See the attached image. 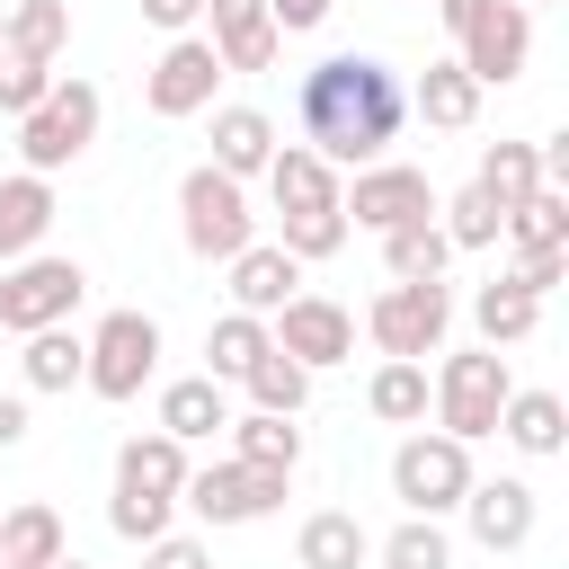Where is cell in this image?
I'll return each mask as SVG.
<instances>
[{"label":"cell","instance_id":"obj_1","mask_svg":"<svg viewBox=\"0 0 569 569\" xmlns=\"http://www.w3.org/2000/svg\"><path fill=\"white\" fill-rule=\"evenodd\" d=\"M302 142L329 160V169H365V160H382L391 142H400V124H409V80L391 71V62H373V53H329V62H311L302 71Z\"/></svg>","mask_w":569,"mask_h":569},{"label":"cell","instance_id":"obj_2","mask_svg":"<svg viewBox=\"0 0 569 569\" xmlns=\"http://www.w3.org/2000/svg\"><path fill=\"white\" fill-rule=\"evenodd\" d=\"M507 391H516V373H507V356H498V347H462V356H445V373L427 382V400H436V427H445V436H462V445L498 436V409H507Z\"/></svg>","mask_w":569,"mask_h":569},{"label":"cell","instance_id":"obj_3","mask_svg":"<svg viewBox=\"0 0 569 569\" xmlns=\"http://www.w3.org/2000/svg\"><path fill=\"white\" fill-rule=\"evenodd\" d=\"M98 116H107V107H98V89H89V80H53V89L18 116V160H27L36 178L71 169V160L98 142Z\"/></svg>","mask_w":569,"mask_h":569},{"label":"cell","instance_id":"obj_4","mask_svg":"<svg viewBox=\"0 0 569 569\" xmlns=\"http://www.w3.org/2000/svg\"><path fill=\"white\" fill-rule=\"evenodd\" d=\"M445 329H453L445 276H391V284L373 293V311H365V338H373L382 356H418V365L445 347Z\"/></svg>","mask_w":569,"mask_h":569},{"label":"cell","instance_id":"obj_5","mask_svg":"<svg viewBox=\"0 0 569 569\" xmlns=\"http://www.w3.org/2000/svg\"><path fill=\"white\" fill-rule=\"evenodd\" d=\"M178 240H187L196 258H240V249L258 240V213H249L240 178H222L213 160L187 169V178H178Z\"/></svg>","mask_w":569,"mask_h":569},{"label":"cell","instance_id":"obj_6","mask_svg":"<svg viewBox=\"0 0 569 569\" xmlns=\"http://www.w3.org/2000/svg\"><path fill=\"white\" fill-rule=\"evenodd\" d=\"M462 489H471V445L462 436H400V453H391V498L409 507V516H453L462 507Z\"/></svg>","mask_w":569,"mask_h":569},{"label":"cell","instance_id":"obj_7","mask_svg":"<svg viewBox=\"0 0 569 569\" xmlns=\"http://www.w3.org/2000/svg\"><path fill=\"white\" fill-rule=\"evenodd\" d=\"M80 347H89V356H80V382H89L98 400H133V391L151 382V365H160V320H151V311H107Z\"/></svg>","mask_w":569,"mask_h":569},{"label":"cell","instance_id":"obj_8","mask_svg":"<svg viewBox=\"0 0 569 569\" xmlns=\"http://www.w3.org/2000/svg\"><path fill=\"white\" fill-rule=\"evenodd\" d=\"M80 293H89V276H80V258H44V249H27V258H9V276H0V329H53V320H71L80 311Z\"/></svg>","mask_w":569,"mask_h":569},{"label":"cell","instance_id":"obj_9","mask_svg":"<svg viewBox=\"0 0 569 569\" xmlns=\"http://www.w3.org/2000/svg\"><path fill=\"white\" fill-rule=\"evenodd\" d=\"M284 480L293 471H258V462H204V471H187V489H178V507H196L204 525H258V516H276L284 507Z\"/></svg>","mask_w":569,"mask_h":569},{"label":"cell","instance_id":"obj_10","mask_svg":"<svg viewBox=\"0 0 569 569\" xmlns=\"http://www.w3.org/2000/svg\"><path fill=\"white\" fill-rule=\"evenodd\" d=\"M338 213H347V231L427 222V213H436V187H427V169H409V160H365L356 187H338Z\"/></svg>","mask_w":569,"mask_h":569},{"label":"cell","instance_id":"obj_11","mask_svg":"<svg viewBox=\"0 0 569 569\" xmlns=\"http://www.w3.org/2000/svg\"><path fill=\"white\" fill-rule=\"evenodd\" d=\"M453 62L480 80V89H507L525 62H533V9L525 0H489L471 27H462V44H453Z\"/></svg>","mask_w":569,"mask_h":569},{"label":"cell","instance_id":"obj_12","mask_svg":"<svg viewBox=\"0 0 569 569\" xmlns=\"http://www.w3.org/2000/svg\"><path fill=\"white\" fill-rule=\"evenodd\" d=\"M267 338L293 356V365H347L356 356V320H347V302H329V293H293L276 320H267Z\"/></svg>","mask_w":569,"mask_h":569},{"label":"cell","instance_id":"obj_13","mask_svg":"<svg viewBox=\"0 0 569 569\" xmlns=\"http://www.w3.org/2000/svg\"><path fill=\"white\" fill-rule=\"evenodd\" d=\"M213 80H222V53H213L204 36H178V44L151 62L142 107H151V116H169V124H178V116H204V107H213Z\"/></svg>","mask_w":569,"mask_h":569},{"label":"cell","instance_id":"obj_14","mask_svg":"<svg viewBox=\"0 0 569 569\" xmlns=\"http://www.w3.org/2000/svg\"><path fill=\"white\" fill-rule=\"evenodd\" d=\"M231 267V311H258V320H276L293 293H302V258H284L276 240H249L240 258H222Z\"/></svg>","mask_w":569,"mask_h":569},{"label":"cell","instance_id":"obj_15","mask_svg":"<svg viewBox=\"0 0 569 569\" xmlns=\"http://www.w3.org/2000/svg\"><path fill=\"white\" fill-rule=\"evenodd\" d=\"M462 516H471V542L480 551H525L533 542V489L525 480H471L462 489Z\"/></svg>","mask_w":569,"mask_h":569},{"label":"cell","instance_id":"obj_16","mask_svg":"<svg viewBox=\"0 0 569 569\" xmlns=\"http://www.w3.org/2000/svg\"><path fill=\"white\" fill-rule=\"evenodd\" d=\"M204 18H213V53H222V71H267L276 62V18H267V0H204Z\"/></svg>","mask_w":569,"mask_h":569},{"label":"cell","instance_id":"obj_17","mask_svg":"<svg viewBox=\"0 0 569 569\" xmlns=\"http://www.w3.org/2000/svg\"><path fill=\"white\" fill-rule=\"evenodd\" d=\"M258 178H267L276 213H311V204H338V169H329L311 142H276V160H267Z\"/></svg>","mask_w":569,"mask_h":569},{"label":"cell","instance_id":"obj_18","mask_svg":"<svg viewBox=\"0 0 569 569\" xmlns=\"http://www.w3.org/2000/svg\"><path fill=\"white\" fill-rule=\"evenodd\" d=\"M44 231H53V178H36V169L0 178V267L27 258Z\"/></svg>","mask_w":569,"mask_h":569},{"label":"cell","instance_id":"obj_19","mask_svg":"<svg viewBox=\"0 0 569 569\" xmlns=\"http://www.w3.org/2000/svg\"><path fill=\"white\" fill-rule=\"evenodd\" d=\"M160 427H169L178 445H204L213 427H231V382H213V373L169 382V391H160Z\"/></svg>","mask_w":569,"mask_h":569},{"label":"cell","instance_id":"obj_20","mask_svg":"<svg viewBox=\"0 0 569 569\" xmlns=\"http://www.w3.org/2000/svg\"><path fill=\"white\" fill-rule=\"evenodd\" d=\"M187 471H196V462H187V445H178L169 427H151V436H124V445H116V480H124V489H160V498H178V489H187Z\"/></svg>","mask_w":569,"mask_h":569},{"label":"cell","instance_id":"obj_21","mask_svg":"<svg viewBox=\"0 0 569 569\" xmlns=\"http://www.w3.org/2000/svg\"><path fill=\"white\" fill-rule=\"evenodd\" d=\"M409 107H418V116H427L436 133H462V124L480 116V80H471V71H462V62L445 53V62H427V71H418Z\"/></svg>","mask_w":569,"mask_h":569},{"label":"cell","instance_id":"obj_22","mask_svg":"<svg viewBox=\"0 0 569 569\" xmlns=\"http://www.w3.org/2000/svg\"><path fill=\"white\" fill-rule=\"evenodd\" d=\"M276 160V124L258 107H213V169L222 178H258Z\"/></svg>","mask_w":569,"mask_h":569},{"label":"cell","instance_id":"obj_23","mask_svg":"<svg viewBox=\"0 0 569 569\" xmlns=\"http://www.w3.org/2000/svg\"><path fill=\"white\" fill-rule=\"evenodd\" d=\"M365 525L347 516V507H320V516H302V533H293V569H365Z\"/></svg>","mask_w":569,"mask_h":569},{"label":"cell","instance_id":"obj_24","mask_svg":"<svg viewBox=\"0 0 569 569\" xmlns=\"http://www.w3.org/2000/svg\"><path fill=\"white\" fill-rule=\"evenodd\" d=\"M498 436H507L516 453H560V445H569V409H560V391H507Z\"/></svg>","mask_w":569,"mask_h":569},{"label":"cell","instance_id":"obj_25","mask_svg":"<svg viewBox=\"0 0 569 569\" xmlns=\"http://www.w3.org/2000/svg\"><path fill=\"white\" fill-rule=\"evenodd\" d=\"M365 409L382 427H427V365L418 356H382V373L365 382Z\"/></svg>","mask_w":569,"mask_h":569},{"label":"cell","instance_id":"obj_26","mask_svg":"<svg viewBox=\"0 0 569 569\" xmlns=\"http://www.w3.org/2000/svg\"><path fill=\"white\" fill-rule=\"evenodd\" d=\"M71 542H62V516L44 507V498H27V507H9L0 516V560L9 569H44V560H62Z\"/></svg>","mask_w":569,"mask_h":569},{"label":"cell","instance_id":"obj_27","mask_svg":"<svg viewBox=\"0 0 569 569\" xmlns=\"http://www.w3.org/2000/svg\"><path fill=\"white\" fill-rule=\"evenodd\" d=\"M240 391H249V409H276V418H302V400H311V365H293L276 338H267V356L240 373Z\"/></svg>","mask_w":569,"mask_h":569},{"label":"cell","instance_id":"obj_28","mask_svg":"<svg viewBox=\"0 0 569 569\" xmlns=\"http://www.w3.org/2000/svg\"><path fill=\"white\" fill-rule=\"evenodd\" d=\"M231 462L293 471V462H302V427H293V418H276V409H249V418H231Z\"/></svg>","mask_w":569,"mask_h":569},{"label":"cell","instance_id":"obj_29","mask_svg":"<svg viewBox=\"0 0 569 569\" xmlns=\"http://www.w3.org/2000/svg\"><path fill=\"white\" fill-rule=\"evenodd\" d=\"M471 187H480V196H489V204L507 213V204H525V196L542 187V151H533V142H489V151H480V178H471Z\"/></svg>","mask_w":569,"mask_h":569},{"label":"cell","instance_id":"obj_30","mask_svg":"<svg viewBox=\"0 0 569 569\" xmlns=\"http://www.w3.org/2000/svg\"><path fill=\"white\" fill-rule=\"evenodd\" d=\"M471 320H480V338H489V347H516V338H533L542 302H533L525 284H507V276H489V284L471 293Z\"/></svg>","mask_w":569,"mask_h":569},{"label":"cell","instance_id":"obj_31","mask_svg":"<svg viewBox=\"0 0 569 569\" xmlns=\"http://www.w3.org/2000/svg\"><path fill=\"white\" fill-rule=\"evenodd\" d=\"M258 356H267V320H258V311H222V320L204 329V373H213V382H240Z\"/></svg>","mask_w":569,"mask_h":569},{"label":"cell","instance_id":"obj_32","mask_svg":"<svg viewBox=\"0 0 569 569\" xmlns=\"http://www.w3.org/2000/svg\"><path fill=\"white\" fill-rule=\"evenodd\" d=\"M80 356H89V347H80V338L53 320V329H27L18 373H27V391H71V382H80Z\"/></svg>","mask_w":569,"mask_h":569},{"label":"cell","instance_id":"obj_33","mask_svg":"<svg viewBox=\"0 0 569 569\" xmlns=\"http://www.w3.org/2000/svg\"><path fill=\"white\" fill-rule=\"evenodd\" d=\"M507 240L516 249H569V196L542 178L525 204H507Z\"/></svg>","mask_w":569,"mask_h":569},{"label":"cell","instance_id":"obj_34","mask_svg":"<svg viewBox=\"0 0 569 569\" xmlns=\"http://www.w3.org/2000/svg\"><path fill=\"white\" fill-rule=\"evenodd\" d=\"M382 267H391V276H445V267H453V240L436 231V213H427V222H391V231H382Z\"/></svg>","mask_w":569,"mask_h":569},{"label":"cell","instance_id":"obj_35","mask_svg":"<svg viewBox=\"0 0 569 569\" xmlns=\"http://www.w3.org/2000/svg\"><path fill=\"white\" fill-rule=\"evenodd\" d=\"M62 44H71V0H18V9H9V53L53 62Z\"/></svg>","mask_w":569,"mask_h":569},{"label":"cell","instance_id":"obj_36","mask_svg":"<svg viewBox=\"0 0 569 569\" xmlns=\"http://www.w3.org/2000/svg\"><path fill=\"white\" fill-rule=\"evenodd\" d=\"M436 231H445L453 249H489V240H507V213H498L480 187H462V196H445V204H436Z\"/></svg>","mask_w":569,"mask_h":569},{"label":"cell","instance_id":"obj_37","mask_svg":"<svg viewBox=\"0 0 569 569\" xmlns=\"http://www.w3.org/2000/svg\"><path fill=\"white\" fill-rule=\"evenodd\" d=\"M276 249H284V258H302V267H311V258H338V249H347V213H338V204H311V213H284V231H276Z\"/></svg>","mask_w":569,"mask_h":569},{"label":"cell","instance_id":"obj_38","mask_svg":"<svg viewBox=\"0 0 569 569\" xmlns=\"http://www.w3.org/2000/svg\"><path fill=\"white\" fill-rule=\"evenodd\" d=\"M382 569H453V542H445V525H436V516H409V525H391V533H382Z\"/></svg>","mask_w":569,"mask_h":569},{"label":"cell","instance_id":"obj_39","mask_svg":"<svg viewBox=\"0 0 569 569\" xmlns=\"http://www.w3.org/2000/svg\"><path fill=\"white\" fill-rule=\"evenodd\" d=\"M169 507H178V498H160V489H124V480H116L107 525H116V542H160V533H169Z\"/></svg>","mask_w":569,"mask_h":569},{"label":"cell","instance_id":"obj_40","mask_svg":"<svg viewBox=\"0 0 569 569\" xmlns=\"http://www.w3.org/2000/svg\"><path fill=\"white\" fill-rule=\"evenodd\" d=\"M53 89V62H27V53H0V116H27L36 98Z\"/></svg>","mask_w":569,"mask_h":569},{"label":"cell","instance_id":"obj_41","mask_svg":"<svg viewBox=\"0 0 569 569\" xmlns=\"http://www.w3.org/2000/svg\"><path fill=\"white\" fill-rule=\"evenodd\" d=\"M560 276H569V249H516V267H507V284H525L533 302H542Z\"/></svg>","mask_w":569,"mask_h":569},{"label":"cell","instance_id":"obj_42","mask_svg":"<svg viewBox=\"0 0 569 569\" xmlns=\"http://www.w3.org/2000/svg\"><path fill=\"white\" fill-rule=\"evenodd\" d=\"M142 569H213V551L196 533H160V542H142Z\"/></svg>","mask_w":569,"mask_h":569},{"label":"cell","instance_id":"obj_43","mask_svg":"<svg viewBox=\"0 0 569 569\" xmlns=\"http://www.w3.org/2000/svg\"><path fill=\"white\" fill-rule=\"evenodd\" d=\"M267 18H276V36H311L329 18V0H267Z\"/></svg>","mask_w":569,"mask_h":569},{"label":"cell","instance_id":"obj_44","mask_svg":"<svg viewBox=\"0 0 569 569\" xmlns=\"http://www.w3.org/2000/svg\"><path fill=\"white\" fill-rule=\"evenodd\" d=\"M142 18H151V27H169V36H187V27L204 18V0H142Z\"/></svg>","mask_w":569,"mask_h":569},{"label":"cell","instance_id":"obj_45","mask_svg":"<svg viewBox=\"0 0 569 569\" xmlns=\"http://www.w3.org/2000/svg\"><path fill=\"white\" fill-rule=\"evenodd\" d=\"M27 445V391H0V453Z\"/></svg>","mask_w":569,"mask_h":569},{"label":"cell","instance_id":"obj_46","mask_svg":"<svg viewBox=\"0 0 569 569\" xmlns=\"http://www.w3.org/2000/svg\"><path fill=\"white\" fill-rule=\"evenodd\" d=\"M480 9H489V0H436V18H445V36H453V44H462V27H471Z\"/></svg>","mask_w":569,"mask_h":569},{"label":"cell","instance_id":"obj_47","mask_svg":"<svg viewBox=\"0 0 569 569\" xmlns=\"http://www.w3.org/2000/svg\"><path fill=\"white\" fill-rule=\"evenodd\" d=\"M44 569H89V560H71V551H62V560H44Z\"/></svg>","mask_w":569,"mask_h":569},{"label":"cell","instance_id":"obj_48","mask_svg":"<svg viewBox=\"0 0 569 569\" xmlns=\"http://www.w3.org/2000/svg\"><path fill=\"white\" fill-rule=\"evenodd\" d=\"M0 53H9V9H0Z\"/></svg>","mask_w":569,"mask_h":569},{"label":"cell","instance_id":"obj_49","mask_svg":"<svg viewBox=\"0 0 569 569\" xmlns=\"http://www.w3.org/2000/svg\"><path fill=\"white\" fill-rule=\"evenodd\" d=\"M0 516H9V507H0Z\"/></svg>","mask_w":569,"mask_h":569},{"label":"cell","instance_id":"obj_50","mask_svg":"<svg viewBox=\"0 0 569 569\" xmlns=\"http://www.w3.org/2000/svg\"><path fill=\"white\" fill-rule=\"evenodd\" d=\"M0 569H9V560H0Z\"/></svg>","mask_w":569,"mask_h":569}]
</instances>
